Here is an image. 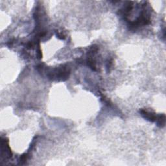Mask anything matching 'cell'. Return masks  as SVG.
Returning <instances> with one entry per match:
<instances>
[{
	"mask_svg": "<svg viewBox=\"0 0 166 166\" xmlns=\"http://www.w3.org/2000/svg\"><path fill=\"white\" fill-rule=\"evenodd\" d=\"M156 121H157V125L159 127H163L165 124V116L164 114H161V115L157 116Z\"/></svg>",
	"mask_w": 166,
	"mask_h": 166,
	"instance_id": "7a4b0ae2",
	"label": "cell"
},
{
	"mask_svg": "<svg viewBox=\"0 0 166 166\" xmlns=\"http://www.w3.org/2000/svg\"><path fill=\"white\" fill-rule=\"evenodd\" d=\"M140 112L141 115L144 118L151 122L155 121L156 119H157V116H156V114L152 113V112H149L147 110H141Z\"/></svg>",
	"mask_w": 166,
	"mask_h": 166,
	"instance_id": "6da1fadb",
	"label": "cell"
},
{
	"mask_svg": "<svg viewBox=\"0 0 166 166\" xmlns=\"http://www.w3.org/2000/svg\"><path fill=\"white\" fill-rule=\"evenodd\" d=\"M57 37L58 38L60 39V40H64V39H65V36L62 33H57Z\"/></svg>",
	"mask_w": 166,
	"mask_h": 166,
	"instance_id": "3957f363",
	"label": "cell"
}]
</instances>
